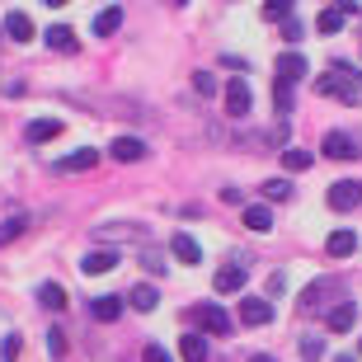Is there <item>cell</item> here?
Returning a JSON list of instances; mask_svg holds the SVG:
<instances>
[{"instance_id": "cell-21", "label": "cell", "mask_w": 362, "mask_h": 362, "mask_svg": "<svg viewBox=\"0 0 362 362\" xmlns=\"http://www.w3.org/2000/svg\"><path fill=\"white\" fill-rule=\"evenodd\" d=\"M42 38H47V47H52V52H76V33H71L66 24H52Z\"/></svg>"}, {"instance_id": "cell-38", "label": "cell", "mask_w": 362, "mask_h": 362, "mask_svg": "<svg viewBox=\"0 0 362 362\" xmlns=\"http://www.w3.org/2000/svg\"><path fill=\"white\" fill-rule=\"evenodd\" d=\"M334 362H353V358H334Z\"/></svg>"}, {"instance_id": "cell-30", "label": "cell", "mask_w": 362, "mask_h": 362, "mask_svg": "<svg viewBox=\"0 0 362 362\" xmlns=\"http://www.w3.org/2000/svg\"><path fill=\"white\" fill-rule=\"evenodd\" d=\"M24 226H28L24 216H10V221H0V245H10L14 235H24Z\"/></svg>"}, {"instance_id": "cell-1", "label": "cell", "mask_w": 362, "mask_h": 362, "mask_svg": "<svg viewBox=\"0 0 362 362\" xmlns=\"http://www.w3.org/2000/svg\"><path fill=\"white\" fill-rule=\"evenodd\" d=\"M188 325H198V329H207V334H216V339H226L230 334V315L221 306H212V301H202V306H188V315H184Z\"/></svg>"}, {"instance_id": "cell-36", "label": "cell", "mask_w": 362, "mask_h": 362, "mask_svg": "<svg viewBox=\"0 0 362 362\" xmlns=\"http://www.w3.org/2000/svg\"><path fill=\"white\" fill-rule=\"evenodd\" d=\"M42 5H52V10H62V5H71V0H42Z\"/></svg>"}, {"instance_id": "cell-6", "label": "cell", "mask_w": 362, "mask_h": 362, "mask_svg": "<svg viewBox=\"0 0 362 362\" xmlns=\"http://www.w3.org/2000/svg\"><path fill=\"white\" fill-rule=\"evenodd\" d=\"M94 165H99V151L85 146V151H76V156H62V160H57V175H85Z\"/></svg>"}, {"instance_id": "cell-4", "label": "cell", "mask_w": 362, "mask_h": 362, "mask_svg": "<svg viewBox=\"0 0 362 362\" xmlns=\"http://www.w3.org/2000/svg\"><path fill=\"white\" fill-rule=\"evenodd\" d=\"M226 113L230 118H245L250 113V85H245V76H230L226 81Z\"/></svg>"}, {"instance_id": "cell-3", "label": "cell", "mask_w": 362, "mask_h": 362, "mask_svg": "<svg viewBox=\"0 0 362 362\" xmlns=\"http://www.w3.org/2000/svg\"><path fill=\"white\" fill-rule=\"evenodd\" d=\"M320 151L329 156V160H358V141H353L349 132H325Z\"/></svg>"}, {"instance_id": "cell-26", "label": "cell", "mask_w": 362, "mask_h": 362, "mask_svg": "<svg viewBox=\"0 0 362 362\" xmlns=\"http://www.w3.org/2000/svg\"><path fill=\"white\" fill-rule=\"evenodd\" d=\"M38 301H42L47 310H62V306H66V292H62L57 282H42V287H38Z\"/></svg>"}, {"instance_id": "cell-34", "label": "cell", "mask_w": 362, "mask_h": 362, "mask_svg": "<svg viewBox=\"0 0 362 362\" xmlns=\"http://www.w3.org/2000/svg\"><path fill=\"white\" fill-rule=\"evenodd\" d=\"M282 38H287V42L301 38V19H287V24H282Z\"/></svg>"}, {"instance_id": "cell-15", "label": "cell", "mask_w": 362, "mask_h": 362, "mask_svg": "<svg viewBox=\"0 0 362 362\" xmlns=\"http://www.w3.org/2000/svg\"><path fill=\"white\" fill-rule=\"evenodd\" d=\"M278 76L296 85L301 76H306V57H301V52H282V57H278Z\"/></svg>"}, {"instance_id": "cell-24", "label": "cell", "mask_w": 362, "mask_h": 362, "mask_svg": "<svg viewBox=\"0 0 362 362\" xmlns=\"http://www.w3.org/2000/svg\"><path fill=\"white\" fill-rule=\"evenodd\" d=\"M127 301H132L136 310H156V306H160V292H156L151 282H141V287H132V296H127Z\"/></svg>"}, {"instance_id": "cell-33", "label": "cell", "mask_w": 362, "mask_h": 362, "mask_svg": "<svg viewBox=\"0 0 362 362\" xmlns=\"http://www.w3.org/2000/svg\"><path fill=\"white\" fill-rule=\"evenodd\" d=\"M141 362H170V353H165L160 344H146V349H141Z\"/></svg>"}, {"instance_id": "cell-29", "label": "cell", "mask_w": 362, "mask_h": 362, "mask_svg": "<svg viewBox=\"0 0 362 362\" xmlns=\"http://www.w3.org/2000/svg\"><path fill=\"white\" fill-rule=\"evenodd\" d=\"M264 198L269 202H287L292 198V184H287V179H269V184H264Z\"/></svg>"}, {"instance_id": "cell-10", "label": "cell", "mask_w": 362, "mask_h": 362, "mask_svg": "<svg viewBox=\"0 0 362 362\" xmlns=\"http://www.w3.org/2000/svg\"><path fill=\"white\" fill-rule=\"evenodd\" d=\"M81 269L90 273V278H99V273H113V269H118V250H90Z\"/></svg>"}, {"instance_id": "cell-11", "label": "cell", "mask_w": 362, "mask_h": 362, "mask_svg": "<svg viewBox=\"0 0 362 362\" xmlns=\"http://www.w3.org/2000/svg\"><path fill=\"white\" fill-rule=\"evenodd\" d=\"M240 320L250 325V329H259V325L273 320V306H269V301H259V296H250V301H240Z\"/></svg>"}, {"instance_id": "cell-7", "label": "cell", "mask_w": 362, "mask_h": 362, "mask_svg": "<svg viewBox=\"0 0 362 362\" xmlns=\"http://www.w3.org/2000/svg\"><path fill=\"white\" fill-rule=\"evenodd\" d=\"M245 278H250V273H245L240 264H226V269H216L212 287H216V296H230V292H240V287H245Z\"/></svg>"}, {"instance_id": "cell-20", "label": "cell", "mask_w": 362, "mask_h": 362, "mask_svg": "<svg viewBox=\"0 0 362 362\" xmlns=\"http://www.w3.org/2000/svg\"><path fill=\"white\" fill-rule=\"evenodd\" d=\"M179 358L184 362H207V339L202 334H184L179 339Z\"/></svg>"}, {"instance_id": "cell-14", "label": "cell", "mask_w": 362, "mask_h": 362, "mask_svg": "<svg viewBox=\"0 0 362 362\" xmlns=\"http://www.w3.org/2000/svg\"><path fill=\"white\" fill-rule=\"evenodd\" d=\"M329 287H334V278H315V282H310V287H306V292L296 296V306L306 310V315H310V310H320V296L329 292Z\"/></svg>"}, {"instance_id": "cell-19", "label": "cell", "mask_w": 362, "mask_h": 362, "mask_svg": "<svg viewBox=\"0 0 362 362\" xmlns=\"http://www.w3.org/2000/svg\"><path fill=\"white\" fill-rule=\"evenodd\" d=\"M90 315H94V320H108V325H113L122 315V301H118V296H94V301H90Z\"/></svg>"}, {"instance_id": "cell-8", "label": "cell", "mask_w": 362, "mask_h": 362, "mask_svg": "<svg viewBox=\"0 0 362 362\" xmlns=\"http://www.w3.org/2000/svg\"><path fill=\"white\" fill-rule=\"evenodd\" d=\"M62 127H66L62 118H38V122H28V141H33V146H47V141L62 136Z\"/></svg>"}, {"instance_id": "cell-22", "label": "cell", "mask_w": 362, "mask_h": 362, "mask_svg": "<svg viewBox=\"0 0 362 362\" xmlns=\"http://www.w3.org/2000/svg\"><path fill=\"white\" fill-rule=\"evenodd\" d=\"M310 160H315V156H310V151H301V146H287V151H282V170H287V175L310 170Z\"/></svg>"}, {"instance_id": "cell-16", "label": "cell", "mask_w": 362, "mask_h": 362, "mask_svg": "<svg viewBox=\"0 0 362 362\" xmlns=\"http://www.w3.org/2000/svg\"><path fill=\"white\" fill-rule=\"evenodd\" d=\"M353 320H358V306H353V301H339V306L329 310V329H334V334H349Z\"/></svg>"}, {"instance_id": "cell-39", "label": "cell", "mask_w": 362, "mask_h": 362, "mask_svg": "<svg viewBox=\"0 0 362 362\" xmlns=\"http://www.w3.org/2000/svg\"><path fill=\"white\" fill-rule=\"evenodd\" d=\"M0 33H5V24H0Z\"/></svg>"}, {"instance_id": "cell-12", "label": "cell", "mask_w": 362, "mask_h": 362, "mask_svg": "<svg viewBox=\"0 0 362 362\" xmlns=\"http://www.w3.org/2000/svg\"><path fill=\"white\" fill-rule=\"evenodd\" d=\"M5 33H10L14 42H33V19H28L24 10H10L5 14Z\"/></svg>"}, {"instance_id": "cell-35", "label": "cell", "mask_w": 362, "mask_h": 362, "mask_svg": "<svg viewBox=\"0 0 362 362\" xmlns=\"http://www.w3.org/2000/svg\"><path fill=\"white\" fill-rule=\"evenodd\" d=\"M141 264H146L151 273H165V269H170V264H160V255H141Z\"/></svg>"}, {"instance_id": "cell-41", "label": "cell", "mask_w": 362, "mask_h": 362, "mask_svg": "<svg viewBox=\"0 0 362 362\" xmlns=\"http://www.w3.org/2000/svg\"><path fill=\"white\" fill-rule=\"evenodd\" d=\"M358 349H362V344H358Z\"/></svg>"}, {"instance_id": "cell-27", "label": "cell", "mask_w": 362, "mask_h": 362, "mask_svg": "<svg viewBox=\"0 0 362 362\" xmlns=\"http://www.w3.org/2000/svg\"><path fill=\"white\" fill-rule=\"evenodd\" d=\"M273 104H278L282 118L292 113V81H282V76H278V85H273Z\"/></svg>"}, {"instance_id": "cell-9", "label": "cell", "mask_w": 362, "mask_h": 362, "mask_svg": "<svg viewBox=\"0 0 362 362\" xmlns=\"http://www.w3.org/2000/svg\"><path fill=\"white\" fill-rule=\"evenodd\" d=\"M245 230H255V235H269V230H273L269 202H250V207H245Z\"/></svg>"}, {"instance_id": "cell-23", "label": "cell", "mask_w": 362, "mask_h": 362, "mask_svg": "<svg viewBox=\"0 0 362 362\" xmlns=\"http://www.w3.org/2000/svg\"><path fill=\"white\" fill-rule=\"evenodd\" d=\"M353 250H358V235H353V230H334V235H329V255L334 259H349Z\"/></svg>"}, {"instance_id": "cell-2", "label": "cell", "mask_w": 362, "mask_h": 362, "mask_svg": "<svg viewBox=\"0 0 362 362\" xmlns=\"http://www.w3.org/2000/svg\"><path fill=\"white\" fill-rule=\"evenodd\" d=\"M329 207H334V212H353V207H362V184H358V179H339V184L329 188Z\"/></svg>"}, {"instance_id": "cell-25", "label": "cell", "mask_w": 362, "mask_h": 362, "mask_svg": "<svg viewBox=\"0 0 362 362\" xmlns=\"http://www.w3.org/2000/svg\"><path fill=\"white\" fill-rule=\"evenodd\" d=\"M292 5H296V0H264V19H269V24H287Z\"/></svg>"}, {"instance_id": "cell-18", "label": "cell", "mask_w": 362, "mask_h": 362, "mask_svg": "<svg viewBox=\"0 0 362 362\" xmlns=\"http://www.w3.org/2000/svg\"><path fill=\"white\" fill-rule=\"evenodd\" d=\"M118 24H122V10H118V5L99 10V14H94V38H108V33H118Z\"/></svg>"}, {"instance_id": "cell-37", "label": "cell", "mask_w": 362, "mask_h": 362, "mask_svg": "<svg viewBox=\"0 0 362 362\" xmlns=\"http://www.w3.org/2000/svg\"><path fill=\"white\" fill-rule=\"evenodd\" d=\"M250 362H273V358H269V353H259V358H250Z\"/></svg>"}, {"instance_id": "cell-13", "label": "cell", "mask_w": 362, "mask_h": 362, "mask_svg": "<svg viewBox=\"0 0 362 362\" xmlns=\"http://www.w3.org/2000/svg\"><path fill=\"white\" fill-rule=\"evenodd\" d=\"M170 255H175L179 264L188 269V264H198V259H202V250H198V240H193V235H184V230H179L175 240H170Z\"/></svg>"}, {"instance_id": "cell-31", "label": "cell", "mask_w": 362, "mask_h": 362, "mask_svg": "<svg viewBox=\"0 0 362 362\" xmlns=\"http://www.w3.org/2000/svg\"><path fill=\"white\" fill-rule=\"evenodd\" d=\"M193 90L198 94H216V76L212 71H193Z\"/></svg>"}, {"instance_id": "cell-28", "label": "cell", "mask_w": 362, "mask_h": 362, "mask_svg": "<svg viewBox=\"0 0 362 362\" xmlns=\"http://www.w3.org/2000/svg\"><path fill=\"white\" fill-rule=\"evenodd\" d=\"M47 353L52 362H66V329H47Z\"/></svg>"}, {"instance_id": "cell-32", "label": "cell", "mask_w": 362, "mask_h": 362, "mask_svg": "<svg viewBox=\"0 0 362 362\" xmlns=\"http://www.w3.org/2000/svg\"><path fill=\"white\" fill-rule=\"evenodd\" d=\"M19 358V334H5V344H0V362H14Z\"/></svg>"}, {"instance_id": "cell-17", "label": "cell", "mask_w": 362, "mask_h": 362, "mask_svg": "<svg viewBox=\"0 0 362 362\" xmlns=\"http://www.w3.org/2000/svg\"><path fill=\"white\" fill-rule=\"evenodd\" d=\"M344 19H349V5H334V10H320V19H315V28H320L325 38H334L339 28H344Z\"/></svg>"}, {"instance_id": "cell-5", "label": "cell", "mask_w": 362, "mask_h": 362, "mask_svg": "<svg viewBox=\"0 0 362 362\" xmlns=\"http://www.w3.org/2000/svg\"><path fill=\"white\" fill-rule=\"evenodd\" d=\"M108 156L118 165H136L146 156V141H141V136H118V141H108Z\"/></svg>"}, {"instance_id": "cell-40", "label": "cell", "mask_w": 362, "mask_h": 362, "mask_svg": "<svg viewBox=\"0 0 362 362\" xmlns=\"http://www.w3.org/2000/svg\"><path fill=\"white\" fill-rule=\"evenodd\" d=\"M179 5H184V0H179Z\"/></svg>"}]
</instances>
